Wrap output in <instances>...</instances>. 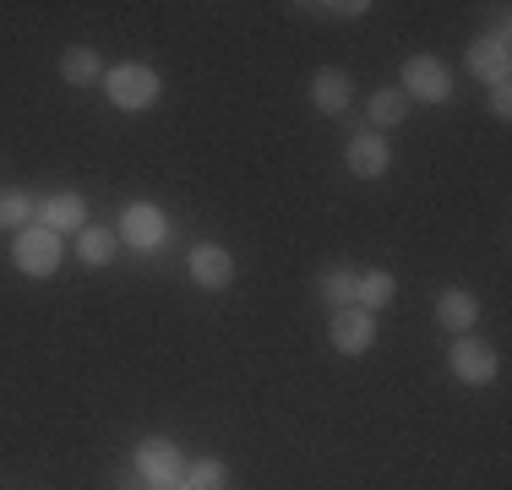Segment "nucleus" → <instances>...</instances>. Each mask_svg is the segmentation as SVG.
I'll list each match as a JSON object with an SVG mask.
<instances>
[{
	"instance_id": "f257e3e1",
	"label": "nucleus",
	"mask_w": 512,
	"mask_h": 490,
	"mask_svg": "<svg viewBox=\"0 0 512 490\" xmlns=\"http://www.w3.org/2000/svg\"><path fill=\"white\" fill-rule=\"evenodd\" d=\"M158 71L153 66H137V60H126V66H115V71H104V93H109V104L120 109V115H142V109H153L158 104Z\"/></svg>"
},
{
	"instance_id": "f03ea898",
	"label": "nucleus",
	"mask_w": 512,
	"mask_h": 490,
	"mask_svg": "<svg viewBox=\"0 0 512 490\" xmlns=\"http://www.w3.org/2000/svg\"><path fill=\"white\" fill-rule=\"evenodd\" d=\"M60 256H66V245H60V235H50L44 224L17 229V240H11V262H17V273H28V278H50L60 267Z\"/></svg>"
},
{
	"instance_id": "7ed1b4c3",
	"label": "nucleus",
	"mask_w": 512,
	"mask_h": 490,
	"mask_svg": "<svg viewBox=\"0 0 512 490\" xmlns=\"http://www.w3.org/2000/svg\"><path fill=\"white\" fill-rule=\"evenodd\" d=\"M398 88H404L409 104H414V98H420V104H447V98H453V71H447L436 55H409L404 60V82H398Z\"/></svg>"
},
{
	"instance_id": "20e7f679",
	"label": "nucleus",
	"mask_w": 512,
	"mask_h": 490,
	"mask_svg": "<svg viewBox=\"0 0 512 490\" xmlns=\"http://www.w3.org/2000/svg\"><path fill=\"white\" fill-rule=\"evenodd\" d=\"M120 240H131V251H158L169 235V218L158 202H126L120 207V224H115Z\"/></svg>"
},
{
	"instance_id": "39448f33",
	"label": "nucleus",
	"mask_w": 512,
	"mask_h": 490,
	"mask_svg": "<svg viewBox=\"0 0 512 490\" xmlns=\"http://www.w3.org/2000/svg\"><path fill=\"white\" fill-rule=\"evenodd\" d=\"M137 474H142L148 485H158V490H175L180 480H186V458H180L175 441L148 436V441L137 447Z\"/></svg>"
},
{
	"instance_id": "423d86ee",
	"label": "nucleus",
	"mask_w": 512,
	"mask_h": 490,
	"mask_svg": "<svg viewBox=\"0 0 512 490\" xmlns=\"http://www.w3.org/2000/svg\"><path fill=\"white\" fill-rule=\"evenodd\" d=\"M447 371H453L458 382H469V387H485V382H496V371H502V365H496V349L485 338L463 333L453 349H447Z\"/></svg>"
},
{
	"instance_id": "0eeeda50",
	"label": "nucleus",
	"mask_w": 512,
	"mask_h": 490,
	"mask_svg": "<svg viewBox=\"0 0 512 490\" xmlns=\"http://www.w3.org/2000/svg\"><path fill=\"white\" fill-rule=\"evenodd\" d=\"M327 343H333L338 354H365L376 343V316L360 311V305H344V311H333V322H327Z\"/></svg>"
},
{
	"instance_id": "6e6552de",
	"label": "nucleus",
	"mask_w": 512,
	"mask_h": 490,
	"mask_svg": "<svg viewBox=\"0 0 512 490\" xmlns=\"http://www.w3.org/2000/svg\"><path fill=\"white\" fill-rule=\"evenodd\" d=\"M186 273H191V284L197 289H229L235 284V256L224 251V245H191V256H186Z\"/></svg>"
},
{
	"instance_id": "1a4fd4ad",
	"label": "nucleus",
	"mask_w": 512,
	"mask_h": 490,
	"mask_svg": "<svg viewBox=\"0 0 512 490\" xmlns=\"http://www.w3.org/2000/svg\"><path fill=\"white\" fill-rule=\"evenodd\" d=\"M469 71H474V77H485L491 88H496V82H507V71H512V60H507V17L496 22V33H485V39L469 44Z\"/></svg>"
},
{
	"instance_id": "9d476101",
	"label": "nucleus",
	"mask_w": 512,
	"mask_h": 490,
	"mask_svg": "<svg viewBox=\"0 0 512 490\" xmlns=\"http://www.w3.org/2000/svg\"><path fill=\"white\" fill-rule=\"evenodd\" d=\"M344 164H349V175L376 180L393 164V147L382 142V131H360V137H349V147H344Z\"/></svg>"
},
{
	"instance_id": "9b49d317",
	"label": "nucleus",
	"mask_w": 512,
	"mask_h": 490,
	"mask_svg": "<svg viewBox=\"0 0 512 490\" xmlns=\"http://www.w3.org/2000/svg\"><path fill=\"white\" fill-rule=\"evenodd\" d=\"M33 224H44L50 235H60V229H88V202H82L77 191H55L39 202V218Z\"/></svg>"
},
{
	"instance_id": "f8f14e48",
	"label": "nucleus",
	"mask_w": 512,
	"mask_h": 490,
	"mask_svg": "<svg viewBox=\"0 0 512 490\" xmlns=\"http://www.w3.org/2000/svg\"><path fill=\"white\" fill-rule=\"evenodd\" d=\"M349 98H355V77H349V71L322 66V71L311 77V104L322 109V115H344Z\"/></svg>"
},
{
	"instance_id": "ddd939ff",
	"label": "nucleus",
	"mask_w": 512,
	"mask_h": 490,
	"mask_svg": "<svg viewBox=\"0 0 512 490\" xmlns=\"http://www.w3.org/2000/svg\"><path fill=\"white\" fill-rule=\"evenodd\" d=\"M480 322V300H474L469 289H442L436 294V327H447V333H469V327Z\"/></svg>"
},
{
	"instance_id": "4468645a",
	"label": "nucleus",
	"mask_w": 512,
	"mask_h": 490,
	"mask_svg": "<svg viewBox=\"0 0 512 490\" xmlns=\"http://www.w3.org/2000/svg\"><path fill=\"white\" fill-rule=\"evenodd\" d=\"M60 77H66L71 88H93V82H104V60H99V49L71 44L66 55H60Z\"/></svg>"
},
{
	"instance_id": "2eb2a0df",
	"label": "nucleus",
	"mask_w": 512,
	"mask_h": 490,
	"mask_svg": "<svg viewBox=\"0 0 512 490\" xmlns=\"http://www.w3.org/2000/svg\"><path fill=\"white\" fill-rule=\"evenodd\" d=\"M355 267H344V262H333V267H322L316 273V294H322L333 311H344V305H355Z\"/></svg>"
},
{
	"instance_id": "dca6fc26",
	"label": "nucleus",
	"mask_w": 512,
	"mask_h": 490,
	"mask_svg": "<svg viewBox=\"0 0 512 490\" xmlns=\"http://www.w3.org/2000/svg\"><path fill=\"white\" fill-rule=\"evenodd\" d=\"M393 294H398V284H393V273H382V267H365V273L355 278V305L360 311H382V305H393Z\"/></svg>"
},
{
	"instance_id": "f3484780",
	"label": "nucleus",
	"mask_w": 512,
	"mask_h": 490,
	"mask_svg": "<svg viewBox=\"0 0 512 490\" xmlns=\"http://www.w3.org/2000/svg\"><path fill=\"white\" fill-rule=\"evenodd\" d=\"M115 251H120V235H115V229H104V224H88L77 235V256L88 267H109V262H115Z\"/></svg>"
},
{
	"instance_id": "a211bd4d",
	"label": "nucleus",
	"mask_w": 512,
	"mask_h": 490,
	"mask_svg": "<svg viewBox=\"0 0 512 490\" xmlns=\"http://www.w3.org/2000/svg\"><path fill=\"white\" fill-rule=\"evenodd\" d=\"M365 115H371V131L404 126V115H409V98H404V88H382V93H371Z\"/></svg>"
},
{
	"instance_id": "6ab92c4d",
	"label": "nucleus",
	"mask_w": 512,
	"mask_h": 490,
	"mask_svg": "<svg viewBox=\"0 0 512 490\" xmlns=\"http://www.w3.org/2000/svg\"><path fill=\"white\" fill-rule=\"evenodd\" d=\"M180 485H191V490H224L229 485V469L218 458H197V463H186V480Z\"/></svg>"
},
{
	"instance_id": "aec40b11",
	"label": "nucleus",
	"mask_w": 512,
	"mask_h": 490,
	"mask_svg": "<svg viewBox=\"0 0 512 490\" xmlns=\"http://www.w3.org/2000/svg\"><path fill=\"white\" fill-rule=\"evenodd\" d=\"M33 218H39V202H33L28 191H11V196H0V224H6V229H28Z\"/></svg>"
},
{
	"instance_id": "412c9836",
	"label": "nucleus",
	"mask_w": 512,
	"mask_h": 490,
	"mask_svg": "<svg viewBox=\"0 0 512 490\" xmlns=\"http://www.w3.org/2000/svg\"><path fill=\"white\" fill-rule=\"evenodd\" d=\"M300 11H316V17H365V0H349V6H300Z\"/></svg>"
},
{
	"instance_id": "4be33fe9",
	"label": "nucleus",
	"mask_w": 512,
	"mask_h": 490,
	"mask_svg": "<svg viewBox=\"0 0 512 490\" xmlns=\"http://www.w3.org/2000/svg\"><path fill=\"white\" fill-rule=\"evenodd\" d=\"M491 115H496V120L512 115V88H507V82H496V88H491Z\"/></svg>"
},
{
	"instance_id": "5701e85b",
	"label": "nucleus",
	"mask_w": 512,
	"mask_h": 490,
	"mask_svg": "<svg viewBox=\"0 0 512 490\" xmlns=\"http://www.w3.org/2000/svg\"><path fill=\"white\" fill-rule=\"evenodd\" d=\"M175 490H191V485H175Z\"/></svg>"
}]
</instances>
